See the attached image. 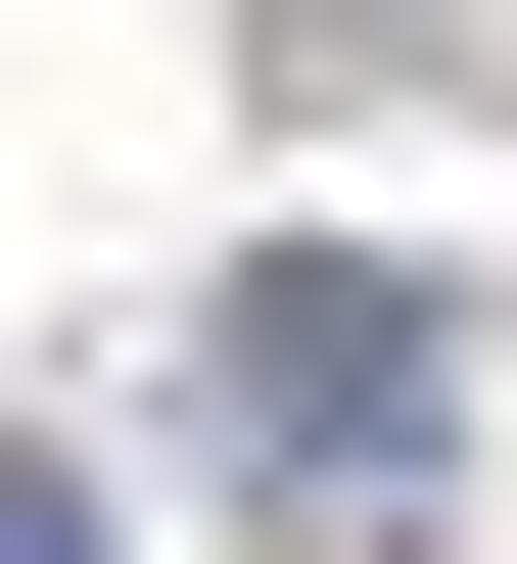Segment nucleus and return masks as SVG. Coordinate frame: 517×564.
Wrapping results in <instances>:
<instances>
[{
	"instance_id": "f257e3e1",
	"label": "nucleus",
	"mask_w": 517,
	"mask_h": 564,
	"mask_svg": "<svg viewBox=\"0 0 517 564\" xmlns=\"http://www.w3.org/2000/svg\"><path fill=\"white\" fill-rule=\"evenodd\" d=\"M189 423H236V518H330V564H423V518H471V329H423L377 236H282V282H236V377H189Z\"/></svg>"
},
{
	"instance_id": "f03ea898",
	"label": "nucleus",
	"mask_w": 517,
	"mask_h": 564,
	"mask_svg": "<svg viewBox=\"0 0 517 564\" xmlns=\"http://www.w3.org/2000/svg\"><path fill=\"white\" fill-rule=\"evenodd\" d=\"M0 564H95V470H47V423H0Z\"/></svg>"
},
{
	"instance_id": "7ed1b4c3",
	"label": "nucleus",
	"mask_w": 517,
	"mask_h": 564,
	"mask_svg": "<svg viewBox=\"0 0 517 564\" xmlns=\"http://www.w3.org/2000/svg\"><path fill=\"white\" fill-rule=\"evenodd\" d=\"M282 47H423V0H282Z\"/></svg>"
}]
</instances>
